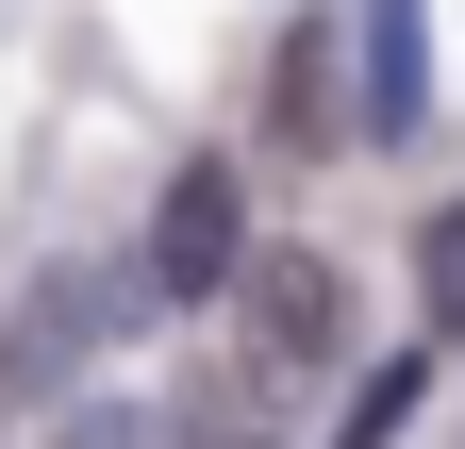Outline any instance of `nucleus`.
Masks as SVG:
<instances>
[{"label": "nucleus", "instance_id": "f257e3e1", "mask_svg": "<svg viewBox=\"0 0 465 449\" xmlns=\"http://www.w3.org/2000/svg\"><path fill=\"white\" fill-rule=\"evenodd\" d=\"M232 266H250V184H232V150H183L150 200V300H216Z\"/></svg>", "mask_w": 465, "mask_h": 449}, {"label": "nucleus", "instance_id": "f03ea898", "mask_svg": "<svg viewBox=\"0 0 465 449\" xmlns=\"http://www.w3.org/2000/svg\"><path fill=\"white\" fill-rule=\"evenodd\" d=\"M232 284H250V350L266 366H332L349 350V284L316 250H266V266H232Z\"/></svg>", "mask_w": 465, "mask_h": 449}, {"label": "nucleus", "instance_id": "7ed1b4c3", "mask_svg": "<svg viewBox=\"0 0 465 449\" xmlns=\"http://www.w3.org/2000/svg\"><path fill=\"white\" fill-rule=\"evenodd\" d=\"M349 134V100H332V17H300L266 50V150H332Z\"/></svg>", "mask_w": 465, "mask_h": 449}, {"label": "nucleus", "instance_id": "20e7f679", "mask_svg": "<svg viewBox=\"0 0 465 449\" xmlns=\"http://www.w3.org/2000/svg\"><path fill=\"white\" fill-rule=\"evenodd\" d=\"M416 117V0H366V134Z\"/></svg>", "mask_w": 465, "mask_h": 449}, {"label": "nucleus", "instance_id": "39448f33", "mask_svg": "<svg viewBox=\"0 0 465 449\" xmlns=\"http://www.w3.org/2000/svg\"><path fill=\"white\" fill-rule=\"evenodd\" d=\"M416 400H432V366L399 350V366L366 383V400H349V433H332V449H399V433H416Z\"/></svg>", "mask_w": 465, "mask_h": 449}, {"label": "nucleus", "instance_id": "423d86ee", "mask_svg": "<svg viewBox=\"0 0 465 449\" xmlns=\"http://www.w3.org/2000/svg\"><path fill=\"white\" fill-rule=\"evenodd\" d=\"M416 316H432V333H465V200L416 234Z\"/></svg>", "mask_w": 465, "mask_h": 449}]
</instances>
